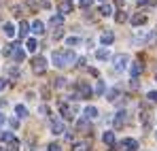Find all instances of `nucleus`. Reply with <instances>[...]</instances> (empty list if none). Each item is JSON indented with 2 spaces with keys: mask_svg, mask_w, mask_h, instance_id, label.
<instances>
[{
  "mask_svg": "<svg viewBox=\"0 0 157 151\" xmlns=\"http://www.w3.org/2000/svg\"><path fill=\"white\" fill-rule=\"evenodd\" d=\"M53 85H55V87H64V85H66V79H64V77H59V79H55V83H53Z\"/></svg>",
  "mask_w": 157,
  "mask_h": 151,
  "instance_id": "nucleus-29",
  "label": "nucleus"
},
{
  "mask_svg": "<svg viewBox=\"0 0 157 151\" xmlns=\"http://www.w3.org/2000/svg\"><path fill=\"white\" fill-rule=\"evenodd\" d=\"M9 124H11V128H17V126H19V121H17V119H9Z\"/></svg>",
  "mask_w": 157,
  "mask_h": 151,
  "instance_id": "nucleus-37",
  "label": "nucleus"
},
{
  "mask_svg": "<svg viewBox=\"0 0 157 151\" xmlns=\"http://www.w3.org/2000/svg\"><path fill=\"white\" fill-rule=\"evenodd\" d=\"M70 11H72V4H70L68 0L59 4V13H62V15H66V13H70Z\"/></svg>",
  "mask_w": 157,
  "mask_h": 151,
  "instance_id": "nucleus-17",
  "label": "nucleus"
},
{
  "mask_svg": "<svg viewBox=\"0 0 157 151\" xmlns=\"http://www.w3.org/2000/svg\"><path fill=\"white\" fill-rule=\"evenodd\" d=\"M32 70H34L36 75H43V73L47 70V60H45V58H34V60H32Z\"/></svg>",
  "mask_w": 157,
  "mask_h": 151,
  "instance_id": "nucleus-2",
  "label": "nucleus"
},
{
  "mask_svg": "<svg viewBox=\"0 0 157 151\" xmlns=\"http://www.w3.org/2000/svg\"><path fill=\"white\" fill-rule=\"evenodd\" d=\"M115 19H117V22H119V24H121V22H125V13H119V15H117V17H115Z\"/></svg>",
  "mask_w": 157,
  "mask_h": 151,
  "instance_id": "nucleus-35",
  "label": "nucleus"
},
{
  "mask_svg": "<svg viewBox=\"0 0 157 151\" xmlns=\"http://www.w3.org/2000/svg\"><path fill=\"white\" fill-rule=\"evenodd\" d=\"M75 151H87V145H83V143H78V145H75Z\"/></svg>",
  "mask_w": 157,
  "mask_h": 151,
  "instance_id": "nucleus-34",
  "label": "nucleus"
},
{
  "mask_svg": "<svg viewBox=\"0 0 157 151\" xmlns=\"http://www.w3.org/2000/svg\"><path fill=\"white\" fill-rule=\"evenodd\" d=\"M4 34H6V36H15V26L13 24H4Z\"/></svg>",
  "mask_w": 157,
  "mask_h": 151,
  "instance_id": "nucleus-23",
  "label": "nucleus"
},
{
  "mask_svg": "<svg viewBox=\"0 0 157 151\" xmlns=\"http://www.w3.org/2000/svg\"><path fill=\"white\" fill-rule=\"evenodd\" d=\"M117 96H119V92H117V89H110V92L106 94V98H108L110 102H115V100H117Z\"/></svg>",
  "mask_w": 157,
  "mask_h": 151,
  "instance_id": "nucleus-28",
  "label": "nucleus"
},
{
  "mask_svg": "<svg viewBox=\"0 0 157 151\" xmlns=\"http://www.w3.org/2000/svg\"><path fill=\"white\" fill-rule=\"evenodd\" d=\"M47 149H49V151H62V147H59L57 143H51V145H49Z\"/></svg>",
  "mask_w": 157,
  "mask_h": 151,
  "instance_id": "nucleus-32",
  "label": "nucleus"
},
{
  "mask_svg": "<svg viewBox=\"0 0 157 151\" xmlns=\"http://www.w3.org/2000/svg\"><path fill=\"white\" fill-rule=\"evenodd\" d=\"M68 2H72V0H68Z\"/></svg>",
  "mask_w": 157,
  "mask_h": 151,
  "instance_id": "nucleus-40",
  "label": "nucleus"
},
{
  "mask_svg": "<svg viewBox=\"0 0 157 151\" xmlns=\"http://www.w3.org/2000/svg\"><path fill=\"white\" fill-rule=\"evenodd\" d=\"M49 24H51V26H62V24H64V17H62V15H51Z\"/></svg>",
  "mask_w": 157,
  "mask_h": 151,
  "instance_id": "nucleus-20",
  "label": "nucleus"
},
{
  "mask_svg": "<svg viewBox=\"0 0 157 151\" xmlns=\"http://www.w3.org/2000/svg\"><path fill=\"white\" fill-rule=\"evenodd\" d=\"M6 85H9V83H6V79H0V89H4Z\"/></svg>",
  "mask_w": 157,
  "mask_h": 151,
  "instance_id": "nucleus-38",
  "label": "nucleus"
},
{
  "mask_svg": "<svg viewBox=\"0 0 157 151\" xmlns=\"http://www.w3.org/2000/svg\"><path fill=\"white\" fill-rule=\"evenodd\" d=\"M78 43H81V41H78L77 36H68V38H66V45H68V47H75Z\"/></svg>",
  "mask_w": 157,
  "mask_h": 151,
  "instance_id": "nucleus-26",
  "label": "nucleus"
},
{
  "mask_svg": "<svg viewBox=\"0 0 157 151\" xmlns=\"http://www.w3.org/2000/svg\"><path fill=\"white\" fill-rule=\"evenodd\" d=\"M140 117H142V124H144V128L149 130V128H151V115H149V113H142Z\"/></svg>",
  "mask_w": 157,
  "mask_h": 151,
  "instance_id": "nucleus-25",
  "label": "nucleus"
},
{
  "mask_svg": "<svg viewBox=\"0 0 157 151\" xmlns=\"http://www.w3.org/2000/svg\"><path fill=\"white\" fill-rule=\"evenodd\" d=\"M91 2H94V0H78V4H81L83 9H89V6H91Z\"/></svg>",
  "mask_w": 157,
  "mask_h": 151,
  "instance_id": "nucleus-30",
  "label": "nucleus"
},
{
  "mask_svg": "<svg viewBox=\"0 0 157 151\" xmlns=\"http://www.w3.org/2000/svg\"><path fill=\"white\" fill-rule=\"evenodd\" d=\"M75 89H77V92H78V98H89V96L94 94V92H91V87H89L87 83H83V81L75 85Z\"/></svg>",
  "mask_w": 157,
  "mask_h": 151,
  "instance_id": "nucleus-3",
  "label": "nucleus"
},
{
  "mask_svg": "<svg viewBox=\"0 0 157 151\" xmlns=\"http://www.w3.org/2000/svg\"><path fill=\"white\" fill-rule=\"evenodd\" d=\"M140 73H142V64H140V62H134V64H132V79H138Z\"/></svg>",
  "mask_w": 157,
  "mask_h": 151,
  "instance_id": "nucleus-11",
  "label": "nucleus"
},
{
  "mask_svg": "<svg viewBox=\"0 0 157 151\" xmlns=\"http://www.w3.org/2000/svg\"><path fill=\"white\" fill-rule=\"evenodd\" d=\"M96 58H98V60H108V58H110V51L108 49H98L96 51Z\"/></svg>",
  "mask_w": 157,
  "mask_h": 151,
  "instance_id": "nucleus-18",
  "label": "nucleus"
},
{
  "mask_svg": "<svg viewBox=\"0 0 157 151\" xmlns=\"http://www.w3.org/2000/svg\"><path fill=\"white\" fill-rule=\"evenodd\" d=\"M147 98H149L151 102H157V92H149V94H147Z\"/></svg>",
  "mask_w": 157,
  "mask_h": 151,
  "instance_id": "nucleus-31",
  "label": "nucleus"
},
{
  "mask_svg": "<svg viewBox=\"0 0 157 151\" xmlns=\"http://www.w3.org/2000/svg\"><path fill=\"white\" fill-rule=\"evenodd\" d=\"M144 22H147L144 15H134V17H132V24L134 26H140V24H144Z\"/></svg>",
  "mask_w": 157,
  "mask_h": 151,
  "instance_id": "nucleus-24",
  "label": "nucleus"
},
{
  "mask_svg": "<svg viewBox=\"0 0 157 151\" xmlns=\"http://www.w3.org/2000/svg\"><path fill=\"white\" fill-rule=\"evenodd\" d=\"M113 124H115V128H123V124H125V111H117Z\"/></svg>",
  "mask_w": 157,
  "mask_h": 151,
  "instance_id": "nucleus-9",
  "label": "nucleus"
},
{
  "mask_svg": "<svg viewBox=\"0 0 157 151\" xmlns=\"http://www.w3.org/2000/svg\"><path fill=\"white\" fill-rule=\"evenodd\" d=\"M32 32H34V34H43V32H45V24L36 19V22L32 24Z\"/></svg>",
  "mask_w": 157,
  "mask_h": 151,
  "instance_id": "nucleus-12",
  "label": "nucleus"
},
{
  "mask_svg": "<svg viewBox=\"0 0 157 151\" xmlns=\"http://www.w3.org/2000/svg\"><path fill=\"white\" fill-rule=\"evenodd\" d=\"M59 111L64 113V117L72 119V117H75V113H77V106H68V104H62V106H59Z\"/></svg>",
  "mask_w": 157,
  "mask_h": 151,
  "instance_id": "nucleus-7",
  "label": "nucleus"
},
{
  "mask_svg": "<svg viewBox=\"0 0 157 151\" xmlns=\"http://www.w3.org/2000/svg\"><path fill=\"white\" fill-rule=\"evenodd\" d=\"M26 49L30 51V53H34V51L38 49V43H36V38H28V41H26Z\"/></svg>",
  "mask_w": 157,
  "mask_h": 151,
  "instance_id": "nucleus-14",
  "label": "nucleus"
},
{
  "mask_svg": "<svg viewBox=\"0 0 157 151\" xmlns=\"http://www.w3.org/2000/svg\"><path fill=\"white\" fill-rule=\"evenodd\" d=\"M28 32H30V26H28V22H21V24H19V36H21V38H26Z\"/></svg>",
  "mask_w": 157,
  "mask_h": 151,
  "instance_id": "nucleus-16",
  "label": "nucleus"
},
{
  "mask_svg": "<svg viewBox=\"0 0 157 151\" xmlns=\"http://www.w3.org/2000/svg\"><path fill=\"white\" fill-rule=\"evenodd\" d=\"M102 141H104V143L108 145V147H113V145H115V134H113V132H104Z\"/></svg>",
  "mask_w": 157,
  "mask_h": 151,
  "instance_id": "nucleus-15",
  "label": "nucleus"
},
{
  "mask_svg": "<svg viewBox=\"0 0 157 151\" xmlns=\"http://www.w3.org/2000/svg\"><path fill=\"white\" fill-rule=\"evenodd\" d=\"M2 151H6V149H2Z\"/></svg>",
  "mask_w": 157,
  "mask_h": 151,
  "instance_id": "nucleus-42",
  "label": "nucleus"
},
{
  "mask_svg": "<svg viewBox=\"0 0 157 151\" xmlns=\"http://www.w3.org/2000/svg\"><path fill=\"white\" fill-rule=\"evenodd\" d=\"M113 62H115V68H117V70H123V68L128 66V55H125V53H119V55H115Z\"/></svg>",
  "mask_w": 157,
  "mask_h": 151,
  "instance_id": "nucleus-4",
  "label": "nucleus"
},
{
  "mask_svg": "<svg viewBox=\"0 0 157 151\" xmlns=\"http://www.w3.org/2000/svg\"><path fill=\"white\" fill-rule=\"evenodd\" d=\"M11 55H13V60H15V62H17V64H21V62H24V60H26V51L21 49V47H15V49H13V53H11Z\"/></svg>",
  "mask_w": 157,
  "mask_h": 151,
  "instance_id": "nucleus-6",
  "label": "nucleus"
},
{
  "mask_svg": "<svg viewBox=\"0 0 157 151\" xmlns=\"http://www.w3.org/2000/svg\"><path fill=\"white\" fill-rule=\"evenodd\" d=\"M78 130H81V132H85V130H87V119L78 121Z\"/></svg>",
  "mask_w": 157,
  "mask_h": 151,
  "instance_id": "nucleus-33",
  "label": "nucleus"
},
{
  "mask_svg": "<svg viewBox=\"0 0 157 151\" xmlns=\"http://www.w3.org/2000/svg\"><path fill=\"white\" fill-rule=\"evenodd\" d=\"M102 2H106V0H102Z\"/></svg>",
  "mask_w": 157,
  "mask_h": 151,
  "instance_id": "nucleus-41",
  "label": "nucleus"
},
{
  "mask_svg": "<svg viewBox=\"0 0 157 151\" xmlns=\"http://www.w3.org/2000/svg\"><path fill=\"white\" fill-rule=\"evenodd\" d=\"M100 15H104V17H110V15H113V6H110V4H104V6L100 9Z\"/></svg>",
  "mask_w": 157,
  "mask_h": 151,
  "instance_id": "nucleus-21",
  "label": "nucleus"
},
{
  "mask_svg": "<svg viewBox=\"0 0 157 151\" xmlns=\"http://www.w3.org/2000/svg\"><path fill=\"white\" fill-rule=\"evenodd\" d=\"M4 121H6V117H4V115L0 113V126H4Z\"/></svg>",
  "mask_w": 157,
  "mask_h": 151,
  "instance_id": "nucleus-39",
  "label": "nucleus"
},
{
  "mask_svg": "<svg viewBox=\"0 0 157 151\" xmlns=\"http://www.w3.org/2000/svg\"><path fill=\"white\" fill-rule=\"evenodd\" d=\"M62 36H64V32H62V30H57V32H55V34H53V38H55V41H59V38H62Z\"/></svg>",
  "mask_w": 157,
  "mask_h": 151,
  "instance_id": "nucleus-36",
  "label": "nucleus"
},
{
  "mask_svg": "<svg viewBox=\"0 0 157 151\" xmlns=\"http://www.w3.org/2000/svg\"><path fill=\"white\" fill-rule=\"evenodd\" d=\"M121 147L125 151H136L138 149V141H134V138H123V141H121Z\"/></svg>",
  "mask_w": 157,
  "mask_h": 151,
  "instance_id": "nucleus-5",
  "label": "nucleus"
},
{
  "mask_svg": "<svg viewBox=\"0 0 157 151\" xmlns=\"http://www.w3.org/2000/svg\"><path fill=\"white\" fill-rule=\"evenodd\" d=\"M51 132L53 134H62V132H64V124H62L59 119H53L51 121Z\"/></svg>",
  "mask_w": 157,
  "mask_h": 151,
  "instance_id": "nucleus-10",
  "label": "nucleus"
},
{
  "mask_svg": "<svg viewBox=\"0 0 157 151\" xmlns=\"http://www.w3.org/2000/svg\"><path fill=\"white\" fill-rule=\"evenodd\" d=\"M0 138H2V141H4V143H11V141H13V138H15V136H13V134H11V132H2V134H0Z\"/></svg>",
  "mask_w": 157,
  "mask_h": 151,
  "instance_id": "nucleus-27",
  "label": "nucleus"
},
{
  "mask_svg": "<svg viewBox=\"0 0 157 151\" xmlns=\"http://www.w3.org/2000/svg\"><path fill=\"white\" fill-rule=\"evenodd\" d=\"M96 94H98V96H104V94H106L104 81H98V85H96Z\"/></svg>",
  "mask_w": 157,
  "mask_h": 151,
  "instance_id": "nucleus-22",
  "label": "nucleus"
},
{
  "mask_svg": "<svg viewBox=\"0 0 157 151\" xmlns=\"http://www.w3.org/2000/svg\"><path fill=\"white\" fill-rule=\"evenodd\" d=\"M51 62L57 66V68H64V66H72L77 62V55L72 49H59L51 53Z\"/></svg>",
  "mask_w": 157,
  "mask_h": 151,
  "instance_id": "nucleus-1",
  "label": "nucleus"
},
{
  "mask_svg": "<svg viewBox=\"0 0 157 151\" xmlns=\"http://www.w3.org/2000/svg\"><path fill=\"white\" fill-rule=\"evenodd\" d=\"M100 41H102V45H110V43L115 41V34H113V32H104V34L100 36Z\"/></svg>",
  "mask_w": 157,
  "mask_h": 151,
  "instance_id": "nucleus-13",
  "label": "nucleus"
},
{
  "mask_svg": "<svg viewBox=\"0 0 157 151\" xmlns=\"http://www.w3.org/2000/svg\"><path fill=\"white\" fill-rule=\"evenodd\" d=\"M83 117H85L87 121H89V119H96V117H98V109H96V106H87V109L83 111Z\"/></svg>",
  "mask_w": 157,
  "mask_h": 151,
  "instance_id": "nucleus-8",
  "label": "nucleus"
},
{
  "mask_svg": "<svg viewBox=\"0 0 157 151\" xmlns=\"http://www.w3.org/2000/svg\"><path fill=\"white\" fill-rule=\"evenodd\" d=\"M15 113H17V117H28V109L24 104H17L15 106Z\"/></svg>",
  "mask_w": 157,
  "mask_h": 151,
  "instance_id": "nucleus-19",
  "label": "nucleus"
}]
</instances>
